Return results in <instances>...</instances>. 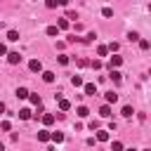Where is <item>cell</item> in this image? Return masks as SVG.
Here are the masks:
<instances>
[{"instance_id": "6da1fadb", "label": "cell", "mask_w": 151, "mask_h": 151, "mask_svg": "<svg viewBox=\"0 0 151 151\" xmlns=\"http://www.w3.org/2000/svg\"><path fill=\"white\" fill-rule=\"evenodd\" d=\"M83 90H85L87 97H94V94H97V85H94V83H83Z\"/></svg>"}, {"instance_id": "7a4b0ae2", "label": "cell", "mask_w": 151, "mask_h": 151, "mask_svg": "<svg viewBox=\"0 0 151 151\" xmlns=\"http://www.w3.org/2000/svg\"><path fill=\"white\" fill-rule=\"evenodd\" d=\"M28 68H31L33 73H40V71H42V64H40V59H31V61H28Z\"/></svg>"}, {"instance_id": "3957f363", "label": "cell", "mask_w": 151, "mask_h": 151, "mask_svg": "<svg viewBox=\"0 0 151 151\" xmlns=\"http://www.w3.org/2000/svg\"><path fill=\"white\" fill-rule=\"evenodd\" d=\"M7 61L14 66V64H19V61H21V54H19V52H7Z\"/></svg>"}, {"instance_id": "277c9868", "label": "cell", "mask_w": 151, "mask_h": 151, "mask_svg": "<svg viewBox=\"0 0 151 151\" xmlns=\"http://www.w3.org/2000/svg\"><path fill=\"white\" fill-rule=\"evenodd\" d=\"M123 64V57H118V54H113L111 59H109V68H118Z\"/></svg>"}, {"instance_id": "5b68a950", "label": "cell", "mask_w": 151, "mask_h": 151, "mask_svg": "<svg viewBox=\"0 0 151 151\" xmlns=\"http://www.w3.org/2000/svg\"><path fill=\"white\" fill-rule=\"evenodd\" d=\"M109 78H111V80H113V83H116V85H118V83H120V80H123V73H120V71H118V68H111V76H109Z\"/></svg>"}, {"instance_id": "8992f818", "label": "cell", "mask_w": 151, "mask_h": 151, "mask_svg": "<svg viewBox=\"0 0 151 151\" xmlns=\"http://www.w3.org/2000/svg\"><path fill=\"white\" fill-rule=\"evenodd\" d=\"M99 116H101V118H111V106H109V104H104V106L99 109Z\"/></svg>"}, {"instance_id": "52a82bcc", "label": "cell", "mask_w": 151, "mask_h": 151, "mask_svg": "<svg viewBox=\"0 0 151 151\" xmlns=\"http://www.w3.org/2000/svg\"><path fill=\"white\" fill-rule=\"evenodd\" d=\"M104 97H106V104H116V101H118V94H116V92H106Z\"/></svg>"}, {"instance_id": "ba28073f", "label": "cell", "mask_w": 151, "mask_h": 151, "mask_svg": "<svg viewBox=\"0 0 151 151\" xmlns=\"http://www.w3.org/2000/svg\"><path fill=\"white\" fill-rule=\"evenodd\" d=\"M38 142H42V144L50 142V132H47V130H40V132H38Z\"/></svg>"}, {"instance_id": "9c48e42d", "label": "cell", "mask_w": 151, "mask_h": 151, "mask_svg": "<svg viewBox=\"0 0 151 151\" xmlns=\"http://www.w3.org/2000/svg\"><path fill=\"white\" fill-rule=\"evenodd\" d=\"M50 139L57 142V144H61V142H64V134H61V132H50Z\"/></svg>"}, {"instance_id": "30bf717a", "label": "cell", "mask_w": 151, "mask_h": 151, "mask_svg": "<svg viewBox=\"0 0 151 151\" xmlns=\"http://www.w3.org/2000/svg\"><path fill=\"white\" fill-rule=\"evenodd\" d=\"M42 80L45 83H54V73L52 71H42Z\"/></svg>"}, {"instance_id": "8fae6325", "label": "cell", "mask_w": 151, "mask_h": 151, "mask_svg": "<svg viewBox=\"0 0 151 151\" xmlns=\"http://www.w3.org/2000/svg\"><path fill=\"white\" fill-rule=\"evenodd\" d=\"M28 99H31V104H33V106H40V101H42V99H40V94H31V92H28Z\"/></svg>"}, {"instance_id": "7c38bea8", "label": "cell", "mask_w": 151, "mask_h": 151, "mask_svg": "<svg viewBox=\"0 0 151 151\" xmlns=\"http://www.w3.org/2000/svg\"><path fill=\"white\" fill-rule=\"evenodd\" d=\"M71 109V101L68 99H59V111H68Z\"/></svg>"}, {"instance_id": "4fadbf2b", "label": "cell", "mask_w": 151, "mask_h": 151, "mask_svg": "<svg viewBox=\"0 0 151 151\" xmlns=\"http://www.w3.org/2000/svg\"><path fill=\"white\" fill-rule=\"evenodd\" d=\"M120 113H123L125 118H132V113H134V109H132V106L127 104V106H123V111H120Z\"/></svg>"}, {"instance_id": "5bb4252c", "label": "cell", "mask_w": 151, "mask_h": 151, "mask_svg": "<svg viewBox=\"0 0 151 151\" xmlns=\"http://www.w3.org/2000/svg\"><path fill=\"white\" fill-rule=\"evenodd\" d=\"M97 142H109V132L106 130H99L97 132Z\"/></svg>"}, {"instance_id": "9a60e30c", "label": "cell", "mask_w": 151, "mask_h": 151, "mask_svg": "<svg viewBox=\"0 0 151 151\" xmlns=\"http://www.w3.org/2000/svg\"><path fill=\"white\" fill-rule=\"evenodd\" d=\"M57 28H59V31H66V28H68V19H59V21H57Z\"/></svg>"}, {"instance_id": "2e32d148", "label": "cell", "mask_w": 151, "mask_h": 151, "mask_svg": "<svg viewBox=\"0 0 151 151\" xmlns=\"http://www.w3.org/2000/svg\"><path fill=\"white\" fill-rule=\"evenodd\" d=\"M71 85H73V87H83V78H80V76H73V78H71Z\"/></svg>"}, {"instance_id": "e0dca14e", "label": "cell", "mask_w": 151, "mask_h": 151, "mask_svg": "<svg viewBox=\"0 0 151 151\" xmlns=\"http://www.w3.org/2000/svg\"><path fill=\"white\" fill-rule=\"evenodd\" d=\"M17 97H19V99H26V97H28V90H26V87H17Z\"/></svg>"}, {"instance_id": "ac0fdd59", "label": "cell", "mask_w": 151, "mask_h": 151, "mask_svg": "<svg viewBox=\"0 0 151 151\" xmlns=\"http://www.w3.org/2000/svg\"><path fill=\"white\" fill-rule=\"evenodd\" d=\"M19 118H21V120H28V118H31V109H21V111H19Z\"/></svg>"}, {"instance_id": "d6986e66", "label": "cell", "mask_w": 151, "mask_h": 151, "mask_svg": "<svg viewBox=\"0 0 151 151\" xmlns=\"http://www.w3.org/2000/svg\"><path fill=\"white\" fill-rule=\"evenodd\" d=\"M42 123H45V125H52V123H54V113H45V116H42Z\"/></svg>"}, {"instance_id": "ffe728a7", "label": "cell", "mask_w": 151, "mask_h": 151, "mask_svg": "<svg viewBox=\"0 0 151 151\" xmlns=\"http://www.w3.org/2000/svg\"><path fill=\"white\" fill-rule=\"evenodd\" d=\"M7 40H9V42H17V40H19V33H17V31H9V33H7Z\"/></svg>"}, {"instance_id": "44dd1931", "label": "cell", "mask_w": 151, "mask_h": 151, "mask_svg": "<svg viewBox=\"0 0 151 151\" xmlns=\"http://www.w3.org/2000/svg\"><path fill=\"white\" fill-rule=\"evenodd\" d=\"M97 54H99V57H106V54H109V47H106V45H99V47H97Z\"/></svg>"}, {"instance_id": "7402d4cb", "label": "cell", "mask_w": 151, "mask_h": 151, "mask_svg": "<svg viewBox=\"0 0 151 151\" xmlns=\"http://www.w3.org/2000/svg\"><path fill=\"white\" fill-rule=\"evenodd\" d=\"M80 118H85V116H90V111H87V106H78V111H76Z\"/></svg>"}, {"instance_id": "603a6c76", "label": "cell", "mask_w": 151, "mask_h": 151, "mask_svg": "<svg viewBox=\"0 0 151 151\" xmlns=\"http://www.w3.org/2000/svg\"><path fill=\"white\" fill-rule=\"evenodd\" d=\"M47 35H52V38L59 35V28H57V26H47Z\"/></svg>"}, {"instance_id": "cb8c5ba5", "label": "cell", "mask_w": 151, "mask_h": 151, "mask_svg": "<svg viewBox=\"0 0 151 151\" xmlns=\"http://www.w3.org/2000/svg\"><path fill=\"white\" fill-rule=\"evenodd\" d=\"M127 40H130V42H137V40H139V33L130 31V33H127Z\"/></svg>"}, {"instance_id": "d4e9b609", "label": "cell", "mask_w": 151, "mask_h": 151, "mask_svg": "<svg viewBox=\"0 0 151 151\" xmlns=\"http://www.w3.org/2000/svg\"><path fill=\"white\" fill-rule=\"evenodd\" d=\"M57 59H59V64H61V66H66V64H68V57H66V54H59Z\"/></svg>"}, {"instance_id": "484cf974", "label": "cell", "mask_w": 151, "mask_h": 151, "mask_svg": "<svg viewBox=\"0 0 151 151\" xmlns=\"http://www.w3.org/2000/svg\"><path fill=\"white\" fill-rule=\"evenodd\" d=\"M87 64H90L94 71H97V68H101V61H99V59H94V61H87Z\"/></svg>"}, {"instance_id": "4316f807", "label": "cell", "mask_w": 151, "mask_h": 151, "mask_svg": "<svg viewBox=\"0 0 151 151\" xmlns=\"http://www.w3.org/2000/svg\"><path fill=\"white\" fill-rule=\"evenodd\" d=\"M101 14H104V17H113V9H111V7H104Z\"/></svg>"}, {"instance_id": "83f0119b", "label": "cell", "mask_w": 151, "mask_h": 151, "mask_svg": "<svg viewBox=\"0 0 151 151\" xmlns=\"http://www.w3.org/2000/svg\"><path fill=\"white\" fill-rule=\"evenodd\" d=\"M139 47H142V50H149L151 42H149V40H139Z\"/></svg>"}, {"instance_id": "f1b7e54d", "label": "cell", "mask_w": 151, "mask_h": 151, "mask_svg": "<svg viewBox=\"0 0 151 151\" xmlns=\"http://www.w3.org/2000/svg\"><path fill=\"white\" fill-rule=\"evenodd\" d=\"M0 127H2V130H5V132H9V130H12V123H9V120H5V123H2V125H0Z\"/></svg>"}, {"instance_id": "f546056e", "label": "cell", "mask_w": 151, "mask_h": 151, "mask_svg": "<svg viewBox=\"0 0 151 151\" xmlns=\"http://www.w3.org/2000/svg\"><path fill=\"white\" fill-rule=\"evenodd\" d=\"M45 5H47V7H50V9H54V7H57V5H59V2H57V0H45Z\"/></svg>"}, {"instance_id": "4dcf8cb0", "label": "cell", "mask_w": 151, "mask_h": 151, "mask_svg": "<svg viewBox=\"0 0 151 151\" xmlns=\"http://www.w3.org/2000/svg\"><path fill=\"white\" fill-rule=\"evenodd\" d=\"M76 64H78V66H87V59H83V57H78V59H76Z\"/></svg>"}, {"instance_id": "1f68e13d", "label": "cell", "mask_w": 151, "mask_h": 151, "mask_svg": "<svg viewBox=\"0 0 151 151\" xmlns=\"http://www.w3.org/2000/svg\"><path fill=\"white\" fill-rule=\"evenodd\" d=\"M66 19H78V14H76V12H71V9H68V12H66Z\"/></svg>"}, {"instance_id": "d6a6232c", "label": "cell", "mask_w": 151, "mask_h": 151, "mask_svg": "<svg viewBox=\"0 0 151 151\" xmlns=\"http://www.w3.org/2000/svg\"><path fill=\"white\" fill-rule=\"evenodd\" d=\"M109 52H118V42H111L109 45Z\"/></svg>"}, {"instance_id": "836d02e7", "label": "cell", "mask_w": 151, "mask_h": 151, "mask_svg": "<svg viewBox=\"0 0 151 151\" xmlns=\"http://www.w3.org/2000/svg\"><path fill=\"white\" fill-rule=\"evenodd\" d=\"M0 54H7V47H5L2 42H0Z\"/></svg>"}, {"instance_id": "e575fe53", "label": "cell", "mask_w": 151, "mask_h": 151, "mask_svg": "<svg viewBox=\"0 0 151 151\" xmlns=\"http://www.w3.org/2000/svg\"><path fill=\"white\" fill-rule=\"evenodd\" d=\"M57 2H59V5H68V0H57Z\"/></svg>"}, {"instance_id": "d590c367", "label": "cell", "mask_w": 151, "mask_h": 151, "mask_svg": "<svg viewBox=\"0 0 151 151\" xmlns=\"http://www.w3.org/2000/svg\"><path fill=\"white\" fill-rule=\"evenodd\" d=\"M0 113H5V104L2 101H0Z\"/></svg>"}, {"instance_id": "8d00e7d4", "label": "cell", "mask_w": 151, "mask_h": 151, "mask_svg": "<svg viewBox=\"0 0 151 151\" xmlns=\"http://www.w3.org/2000/svg\"><path fill=\"white\" fill-rule=\"evenodd\" d=\"M2 149H5V146H2V142H0V151H2Z\"/></svg>"}]
</instances>
